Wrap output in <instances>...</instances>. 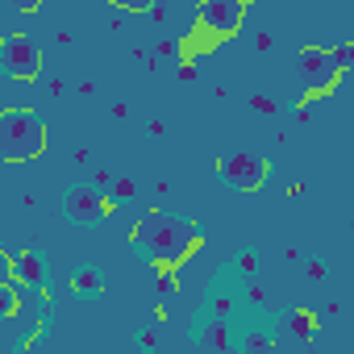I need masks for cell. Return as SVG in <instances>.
Listing matches in <instances>:
<instances>
[{
	"label": "cell",
	"mask_w": 354,
	"mask_h": 354,
	"mask_svg": "<svg viewBox=\"0 0 354 354\" xmlns=\"http://www.w3.org/2000/svg\"><path fill=\"white\" fill-rule=\"evenodd\" d=\"M71 283H75V292H100V288H104L96 271H80V275H75Z\"/></svg>",
	"instance_id": "cell-12"
},
{
	"label": "cell",
	"mask_w": 354,
	"mask_h": 354,
	"mask_svg": "<svg viewBox=\"0 0 354 354\" xmlns=\"http://www.w3.org/2000/svg\"><path fill=\"white\" fill-rule=\"evenodd\" d=\"M342 63H354V42H350V46H342Z\"/></svg>",
	"instance_id": "cell-19"
},
{
	"label": "cell",
	"mask_w": 354,
	"mask_h": 354,
	"mask_svg": "<svg viewBox=\"0 0 354 354\" xmlns=\"http://www.w3.org/2000/svg\"><path fill=\"white\" fill-rule=\"evenodd\" d=\"M63 213H67L75 225H100V221L109 217V196H104V188H96V184H80V188H71V192L63 196Z\"/></svg>",
	"instance_id": "cell-5"
},
{
	"label": "cell",
	"mask_w": 354,
	"mask_h": 354,
	"mask_svg": "<svg viewBox=\"0 0 354 354\" xmlns=\"http://www.w3.org/2000/svg\"><path fill=\"white\" fill-rule=\"evenodd\" d=\"M5 279H21V283H34L38 288V279H42V267H38V259L34 254H9V271H5Z\"/></svg>",
	"instance_id": "cell-8"
},
{
	"label": "cell",
	"mask_w": 354,
	"mask_h": 354,
	"mask_svg": "<svg viewBox=\"0 0 354 354\" xmlns=\"http://www.w3.org/2000/svg\"><path fill=\"white\" fill-rule=\"evenodd\" d=\"M201 30L209 38H230L246 21V0H201Z\"/></svg>",
	"instance_id": "cell-4"
},
{
	"label": "cell",
	"mask_w": 354,
	"mask_h": 354,
	"mask_svg": "<svg viewBox=\"0 0 354 354\" xmlns=\"http://www.w3.org/2000/svg\"><path fill=\"white\" fill-rule=\"evenodd\" d=\"M46 150V121L30 109H5L0 113V158L5 162H30Z\"/></svg>",
	"instance_id": "cell-2"
},
{
	"label": "cell",
	"mask_w": 354,
	"mask_h": 354,
	"mask_svg": "<svg viewBox=\"0 0 354 354\" xmlns=\"http://www.w3.org/2000/svg\"><path fill=\"white\" fill-rule=\"evenodd\" d=\"M113 5H117V9H129V13H142V9L154 5V0H113Z\"/></svg>",
	"instance_id": "cell-14"
},
{
	"label": "cell",
	"mask_w": 354,
	"mask_h": 354,
	"mask_svg": "<svg viewBox=\"0 0 354 354\" xmlns=\"http://www.w3.org/2000/svg\"><path fill=\"white\" fill-rule=\"evenodd\" d=\"M0 55H5V75H13V80H34L42 71V50L26 34H9Z\"/></svg>",
	"instance_id": "cell-6"
},
{
	"label": "cell",
	"mask_w": 354,
	"mask_h": 354,
	"mask_svg": "<svg viewBox=\"0 0 354 354\" xmlns=\"http://www.w3.org/2000/svg\"><path fill=\"white\" fill-rule=\"evenodd\" d=\"M109 196H113V201H133V184H129V180H113V184H109Z\"/></svg>",
	"instance_id": "cell-13"
},
{
	"label": "cell",
	"mask_w": 354,
	"mask_h": 354,
	"mask_svg": "<svg viewBox=\"0 0 354 354\" xmlns=\"http://www.w3.org/2000/svg\"><path fill=\"white\" fill-rule=\"evenodd\" d=\"M201 346H213V350H230V346H234V337H230V325H225V321H209V325L201 329Z\"/></svg>",
	"instance_id": "cell-9"
},
{
	"label": "cell",
	"mask_w": 354,
	"mask_h": 354,
	"mask_svg": "<svg viewBox=\"0 0 354 354\" xmlns=\"http://www.w3.org/2000/svg\"><path fill=\"white\" fill-rule=\"evenodd\" d=\"M288 329L300 337V342H308L313 333H317V317L313 313H292V321H288Z\"/></svg>",
	"instance_id": "cell-11"
},
{
	"label": "cell",
	"mask_w": 354,
	"mask_h": 354,
	"mask_svg": "<svg viewBox=\"0 0 354 354\" xmlns=\"http://www.w3.org/2000/svg\"><path fill=\"white\" fill-rule=\"evenodd\" d=\"M17 288H21V279H5V288H0V317L5 321L17 317Z\"/></svg>",
	"instance_id": "cell-10"
},
{
	"label": "cell",
	"mask_w": 354,
	"mask_h": 354,
	"mask_svg": "<svg viewBox=\"0 0 354 354\" xmlns=\"http://www.w3.org/2000/svg\"><path fill=\"white\" fill-rule=\"evenodd\" d=\"M171 288H175V275L162 271V275H158V292H171Z\"/></svg>",
	"instance_id": "cell-17"
},
{
	"label": "cell",
	"mask_w": 354,
	"mask_h": 354,
	"mask_svg": "<svg viewBox=\"0 0 354 354\" xmlns=\"http://www.w3.org/2000/svg\"><path fill=\"white\" fill-rule=\"evenodd\" d=\"M221 175L238 192H259L263 180H267V162L259 154H225L221 158Z\"/></svg>",
	"instance_id": "cell-7"
},
{
	"label": "cell",
	"mask_w": 354,
	"mask_h": 354,
	"mask_svg": "<svg viewBox=\"0 0 354 354\" xmlns=\"http://www.w3.org/2000/svg\"><path fill=\"white\" fill-rule=\"evenodd\" d=\"M254 109H259V113H267V117H271V113H275V104H271V100H267V96H254Z\"/></svg>",
	"instance_id": "cell-16"
},
{
	"label": "cell",
	"mask_w": 354,
	"mask_h": 354,
	"mask_svg": "<svg viewBox=\"0 0 354 354\" xmlns=\"http://www.w3.org/2000/svg\"><path fill=\"white\" fill-rule=\"evenodd\" d=\"M342 50H321V46H308L304 55H300V84H304V92H325L337 75H342Z\"/></svg>",
	"instance_id": "cell-3"
},
{
	"label": "cell",
	"mask_w": 354,
	"mask_h": 354,
	"mask_svg": "<svg viewBox=\"0 0 354 354\" xmlns=\"http://www.w3.org/2000/svg\"><path fill=\"white\" fill-rule=\"evenodd\" d=\"M9 5H13V9H21V13H34L42 0H9Z\"/></svg>",
	"instance_id": "cell-15"
},
{
	"label": "cell",
	"mask_w": 354,
	"mask_h": 354,
	"mask_svg": "<svg viewBox=\"0 0 354 354\" xmlns=\"http://www.w3.org/2000/svg\"><path fill=\"white\" fill-rule=\"evenodd\" d=\"M246 346H250V350H263V346H271V337H263V333H254V337H250Z\"/></svg>",
	"instance_id": "cell-18"
},
{
	"label": "cell",
	"mask_w": 354,
	"mask_h": 354,
	"mask_svg": "<svg viewBox=\"0 0 354 354\" xmlns=\"http://www.w3.org/2000/svg\"><path fill=\"white\" fill-rule=\"evenodd\" d=\"M196 242H201V230L175 213H146L142 225L133 230V246H142L158 267H180Z\"/></svg>",
	"instance_id": "cell-1"
}]
</instances>
